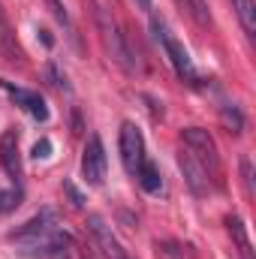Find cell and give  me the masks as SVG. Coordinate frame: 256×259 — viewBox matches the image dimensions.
Returning a JSON list of instances; mask_svg holds the SVG:
<instances>
[{"instance_id":"obj_1","label":"cell","mask_w":256,"mask_h":259,"mask_svg":"<svg viewBox=\"0 0 256 259\" xmlns=\"http://www.w3.org/2000/svg\"><path fill=\"white\" fill-rule=\"evenodd\" d=\"M88 6H91V12H94V24H97V30H100V39H103L106 52L112 55V61L121 66L124 72H133V69H136V61H133V52H130V46H127V36L121 33L118 21L103 9L97 0H88Z\"/></svg>"},{"instance_id":"obj_2","label":"cell","mask_w":256,"mask_h":259,"mask_svg":"<svg viewBox=\"0 0 256 259\" xmlns=\"http://www.w3.org/2000/svg\"><path fill=\"white\" fill-rule=\"evenodd\" d=\"M151 33H154V39L160 42V49L166 52V58H169V64L175 66V72H178V78H184L187 84H199V75H196V66L190 61V52L184 49V42L166 27V21L160 18V15H151Z\"/></svg>"},{"instance_id":"obj_3","label":"cell","mask_w":256,"mask_h":259,"mask_svg":"<svg viewBox=\"0 0 256 259\" xmlns=\"http://www.w3.org/2000/svg\"><path fill=\"white\" fill-rule=\"evenodd\" d=\"M181 142H184V148L190 151L193 157L208 169L211 181L220 184V154H217L214 136H211L208 130H202V127H187V130H181Z\"/></svg>"},{"instance_id":"obj_4","label":"cell","mask_w":256,"mask_h":259,"mask_svg":"<svg viewBox=\"0 0 256 259\" xmlns=\"http://www.w3.org/2000/svg\"><path fill=\"white\" fill-rule=\"evenodd\" d=\"M118 151H121V163L130 175H136L139 163L145 160V139H142V130L136 127L133 121H124L121 124V133H118Z\"/></svg>"},{"instance_id":"obj_5","label":"cell","mask_w":256,"mask_h":259,"mask_svg":"<svg viewBox=\"0 0 256 259\" xmlns=\"http://www.w3.org/2000/svg\"><path fill=\"white\" fill-rule=\"evenodd\" d=\"M81 178H84L88 184H94V187H100L103 178H106V148H103V139H100L97 133L88 136V142H84V154H81Z\"/></svg>"},{"instance_id":"obj_6","label":"cell","mask_w":256,"mask_h":259,"mask_svg":"<svg viewBox=\"0 0 256 259\" xmlns=\"http://www.w3.org/2000/svg\"><path fill=\"white\" fill-rule=\"evenodd\" d=\"M55 226H61V220H58V214L52 211V208H46V211H39V214H33L27 223H21L15 232H9V241L12 244H18V247H24V244H30V241H36L39 235H46V232H52Z\"/></svg>"},{"instance_id":"obj_7","label":"cell","mask_w":256,"mask_h":259,"mask_svg":"<svg viewBox=\"0 0 256 259\" xmlns=\"http://www.w3.org/2000/svg\"><path fill=\"white\" fill-rule=\"evenodd\" d=\"M88 232H91V238L97 241L100 253L106 259H130V253L121 247V241L112 235V226H109L100 214H91V217H88Z\"/></svg>"},{"instance_id":"obj_8","label":"cell","mask_w":256,"mask_h":259,"mask_svg":"<svg viewBox=\"0 0 256 259\" xmlns=\"http://www.w3.org/2000/svg\"><path fill=\"white\" fill-rule=\"evenodd\" d=\"M178 166H181V172H184V181H187V187H190L193 196H205L211 190V175H208V169L193 157L187 148L178 154Z\"/></svg>"},{"instance_id":"obj_9","label":"cell","mask_w":256,"mask_h":259,"mask_svg":"<svg viewBox=\"0 0 256 259\" xmlns=\"http://www.w3.org/2000/svg\"><path fill=\"white\" fill-rule=\"evenodd\" d=\"M0 88L15 100V106H21L30 118H36V121H49V106H46V100L36 94V91H27V88H15L12 81H6V78H0Z\"/></svg>"},{"instance_id":"obj_10","label":"cell","mask_w":256,"mask_h":259,"mask_svg":"<svg viewBox=\"0 0 256 259\" xmlns=\"http://www.w3.org/2000/svg\"><path fill=\"white\" fill-rule=\"evenodd\" d=\"M0 166L3 172L18 184L21 181V151H18V133L9 127L0 136Z\"/></svg>"},{"instance_id":"obj_11","label":"cell","mask_w":256,"mask_h":259,"mask_svg":"<svg viewBox=\"0 0 256 259\" xmlns=\"http://www.w3.org/2000/svg\"><path fill=\"white\" fill-rule=\"evenodd\" d=\"M0 55L6 61H21L24 58L18 39H15V27H12V21H9V15H6L3 6H0Z\"/></svg>"},{"instance_id":"obj_12","label":"cell","mask_w":256,"mask_h":259,"mask_svg":"<svg viewBox=\"0 0 256 259\" xmlns=\"http://www.w3.org/2000/svg\"><path fill=\"white\" fill-rule=\"evenodd\" d=\"M136 181H139V187H142L145 193H160V190H163V175H160V169H157L154 160H142V163H139Z\"/></svg>"},{"instance_id":"obj_13","label":"cell","mask_w":256,"mask_h":259,"mask_svg":"<svg viewBox=\"0 0 256 259\" xmlns=\"http://www.w3.org/2000/svg\"><path fill=\"white\" fill-rule=\"evenodd\" d=\"M226 229H229V235L235 238L241 259H253V250H250V238H247V229H244V223H241V217H238V214H229V217H226Z\"/></svg>"},{"instance_id":"obj_14","label":"cell","mask_w":256,"mask_h":259,"mask_svg":"<svg viewBox=\"0 0 256 259\" xmlns=\"http://www.w3.org/2000/svg\"><path fill=\"white\" fill-rule=\"evenodd\" d=\"M232 9H235V15H238V21H241L244 33L253 39L256 36V3L253 0H232Z\"/></svg>"},{"instance_id":"obj_15","label":"cell","mask_w":256,"mask_h":259,"mask_svg":"<svg viewBox=\"0 0 256 259\" xmlns=\"http://www.w3.org/2000/svg\"><path fill=\"white\" fill-rule=\"evenodd\" d=\"M178 6L190 15L199 27H208V24H211V12H208L205 0H178Z\"/></svg>"},{"instance_id":"obj_16","label":"cell","mask_w":256,"mask_h":259,"mask_svg":"<svg viewBox=\"0 0 256 259\" xmlns=\"http://www.w3.org/2000/svg\"><path fill=\"white\" fill-rule=\"evenodd\" d=\"M220 118L229 127V133H241L244 130V115L238 112V106H220Z\"/></svg>"},{"instance_id":"obj_17","label":"cell","mask_w":256,"mask_h":259,"mask_svg":"<svg viewBox=\"0 0 256 259\" xmlns=\"http://www.w3.org/2000/svg\"><path fill=\"white\" fill-rule=\"evenodd\" d=\"M46 6L52 9V15H55V18H58V21H61V24L66 27V33H69V39L75 42V27H72V18H69V12H66V6L61 3V0H46Z\"/></svg>"},{"instance_id":"obj_18","label":"cell","mask_w":256,"mask_h":259,"mask_svg":"<svg viewBox=\"0 0 256 259\" xmlns=\"http://www.w3.org/2000/svg\"><path fill=\"white\" fill-rule=\"evenodd\" d=\"M21 199H24V193H21V187H18V184H15V187H9V190H0V214L15 211V208L21 205Z\"/></svg>"},{"instance_id":"obj_19","label":"cell","mask_w":256,"mask_h":259,"mask_svg":"<svg viewBox=\"0 0 256 259\" xmlns=\"http://www.w3.org/2000/svg\"><path fill=\"white\" fill-rule=\"evenodd\" d=\"M46 78L52 81V88H58V91H66V94H69V84H66V75H64V72H61V69H58L55 64H49V66H46Z\"/></svg>"},{"instance_id":"obj_20","label":"cell","mask_w":256,"mask_h":259,"mask_svg":"<svg viewBox=\"0 0 256 259\" xmlns=\"http://www.w3.org/2000/svg\"><path fill=\"white\" fill-rule=\"evenodd\" d=\"M157 247H160L169 259H187V253H184L187 247H184V244H178V241H160Z\"/></svg>"},{"instance_id":"obj_21","label":"cell","mask_w":256,"mask_h":259,"mask_svg":"<svg viewBox=\"0 0 256 259\" xmlns=\"http://www.w3.org/2000/svg\"><path fill=\"white\" fill-rule=\"evenodd\" d=\"M241 178H244L247 196H253V163H250V157H241Z\"/></svg>"},{"instance_id":"obj_22","label":"cell","mask_w":256,"mask_h":259,"mask_svg":"<svg viewBox=\"0 0 256 259\" xmlns=\"http://www.w3.org/2000/svg\"><path fill=\"white\" fill-rule=\"evenodd\" d=\"M64 193L69 196V205H72V208H84V196L72 187V181H64Z\"/></svg>"},{"instance_id":"obj_23","label":"cell","mask_w":256,"mask_h":259,"mask_svg":"<svg viewBox=\"0 0 256 259\" xmlns=\"http://www.w3.org/2000/svg\"><path fill=\"white\" fill-rule=\"evenodd\" d=\"M49 151H52V142H49V139H42V142L33 145V157H36V160H39V157H49Z\"/></svg>"},{"instance_id":"obj_24","label":"cell","mask_w":256,"mask_h":259,"mask_svg":"<svg viewBox=\"0 0 256 259\" xmlns=\"http://www.w3.org/2000/svg\"><path fill=\"white\" fill-rule=\"evenodd\" d=\"M136 3H139L142 9H151V0H136Z\"/></svg>"}]
</instances>
